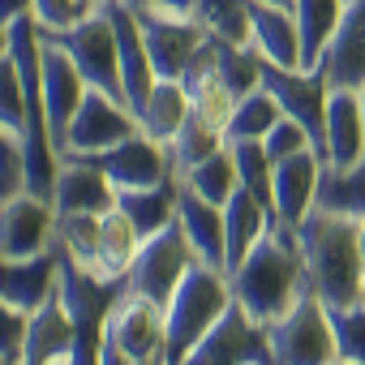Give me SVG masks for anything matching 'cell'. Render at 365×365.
<instances>
[{
  "label": "cell",
  "instance_id": "obj_27",
  "mask_svg": "<svg viewBox=\"0 0 365 365\" xmlns=\"http://www.w3.org/2000/svg\"><path fill=\"white\" fill-rule=\"evenodd\" d=\"M138 245H142V232L133 228V220L120 207L103 211L99 215V262H95V275L99 279H125Z\"/></svg>",
  "mask_w": 365,
  "mask_h": 365
},
{
  "label": "cell",
  "instance_id": "obj_12",
  "mask_svg": "<svg viewBox=\"0 0 365 365\" xmlns=\"http://www.w3.org/2000/svg\"><path fill=\"white\" fill-rule=\"evenodd\" d=\"M129 133H138V116L120 99H112L103 91H86V99L78 103V112L69 120V133H65V150L61 155H95V150L116 146Z\"/></svg>",
  "mask_w": 365,
  "mask_h": 365
},
{
  "label": "cell",
  "instance_id": "obj_21",
  "mask_svg": "<svg viewBox=\"0 0 365 365\" xmlns=\"http://www.w3.org/2000/svg\"><path fill=\"white\" fill-rule=\"evenodd\" d=\"M176 224H180V232H185V241H190V250H194V258L202 267L224 271V258H228V245H224V207L198 198L190 185H180V194H176Z\"/></svg>",
  "mask_w": 365,
  "mask_h": 365
},
{
  "label": "cell",
  "instance_id": "obj_31",
  "mask_svg": "<svg viewBox=\"0 0 365 365\" xmlns=\"http://www.w3.org/2000/svg\"><path fill=\"white\" fill-rule=\"evenodd\" d=\"M180 185H190L198 198H207V202L224 207V202L241 190V176H237V159H232V150L224 146V150H215L211 159H202L194 172L180 176Z\"/></svg>",
  "mask_w": 365,
  "mask_h": 365
},
{
  "label": "cell",
  "instance_id": "obj_28",
  "mask_svg": "<svg viewBox=\"0 0 365 365\" xmlns=\"http://www.w3.org/2000/svg\"><path fill=\"white\" fill-rule=\"evenodd\" d=\"M344 5L348 0H292V18L301 31V69H318V56L335 35Z\"/></svg>",
  "mask_w": 365,
  "mask_h": 365
},
{
  "label": "cell",
  "instance_id": "obj_6",
  "mask_svg": "<svg viewBox=\"0 0 365 365\" xmlns=\"http://www.w3.org/2000/svg\"><path fill=\"white\" fill-rule=\"evenodd\" d=\"M194 262L198 258H194L185 232H180V224L172 220L168 228L142 237V245H138V254H133V262L125 271V288L138 292V297H146V301H155V305H168L172 292H176V284L190 275Z\"/></svg>",
  "mask_w": 365,
  "mask_h": 365
},
{
  "label": "cell",
  "instance_id": "obj_39",
  "mask_svg": "<svg viewBox=\"0 0 365 365\" xmlns=\"http://www.w3.org/2000/svg\"><path fill=\"white\" fill-rule=\"evenodd\" d=\"M262 146H267V159H271V163H284V159H292V155H301V150H314V146H309V133H305L292 116H279V120L267 129Z\"/></svg>",
  "mask_w": 365,
  "mask_h": 365
},
{
  "label": "cell",
  "instance_id": "obj_49",
  "mask_svg": "<svg viewBox=\"0 0 365 365\" xmlns=\"http://www.w3.org/2000/svg\"><path fill=\"white\" fill-rule=\"evenodd\" d=\"M262 5H279V9H292V0H262Z\"/></svg>",
  "mask_w": 365,
  "mask_h": 365
},
{
  "label": "cell",
  "instance_id": "obj_44",
  "mask_svg": "<svg viewBox=\"0 0 365 365\" xmlns=\"http://www.w3.org/2000/svg\"><path fill=\"white\" fill-rule=\"evenodd\" d=\"M35 9V0H0V26H9L18 18H26Z\"/></svg>",
  "mask_w": 365,
  "mask_h": 365
},
{
  "label": "cell",
  "instance_id": "obj_3",
  "mask_svg": "<svg viewBox=\"0 0 365 365\" xmlns=\"http://www.w3.org/2000/svg\"><path fill=\"white\" fill-rule=\"evenodd\" d=\"M232 305V288H228V275L215 271V267H202L194 262L190 275L176 284L172 301L163 305V331H168V365H180L185 352L224 318V309Z\"/></svg>",
  "mask_w": 365,
  "mask_h": 365
},
{
  "label": "cell",
  "instance_id": "obj_40",
  "mask_svg": "<svg viewBox=\"0 0 365 365\" xmlns=\"http://www.w3.org/2000/svg\"><path fill=\"white\" fill-rule=\"evenodd\" d=\"M22 339H26V314L0 297V361L18 365V356H22Z\"/></svg>",
  "mask_w": 365,
  "mask_h": 365
},
{
  "label": "cell",
  "instance_id": "obj_33",
  "mask_svg": "<svg viewBox=\"0 0 365 365\" xmlns=\"http://www.w3.org/2000/svg\"><path fill=\"white\" fill-rule=\"evenodd\" d=\"M279 116H284V112H279V103L271 99V91H267V86H258V91H250L245 99H237V108H232V120H228L224 138H228V142H262V138H267V129H271Z\"/></svg>",
  "mask_w": 365,
  "mask_h": 365
},
{
  "label": "cell",
  "instance_id": "obj_38",
  "mask_svg": "<svg viewBox=\"0 0 365 365\" xmlns=\"http://www.w3.org/2000/svg\"><path fill=\"white\" fill-rule=\"evenodd\" d=\"M327 314H331V331H335V356L365 365V301L339 305V309H327Z\"/></svg>",
  "mask_w": 365,
  "mask_h": 365
},
{
  "label": "cell",
  "instance_id": "obj_18",
  "mask_svg": "<svg viewBox=\"0 0 365 365\" xmlns=\"http://www.w3.org/2000/svg\"><path fill=\"white\" fill-rule=\"evenodd\" d=\"M86 91H91V86L82 82V73L73 69V61H69L61 48H52V43L43 39V108H48V133H52L56 155L65 150L69 120H73L78 103L86 99Z\"/></svg>",
  "mask_w": 365,
  "mask_h": 365
},
{
  "label": "cell",
  "instance_id": "obj_53",
  "mask_svg": "<svg viewBox=\"0 0 365 365\" xmlns=\"http://www.w3.org/2000/svg\"><path fill=\"white\" fill-rule=\"evenodd\" d=\"M0 365H9V361H0Z\"/></svg>",
  "mask_w": 365,
  "mask_h": 365
},
{
  "label": "cell",
  "instance_id": "obj_32",
  "mask_svg": "<svg viewBox=\"0 0 365 365\" xmlns=\"http://www.w3.org/2000/svg\"><path fill=\"white\" fill-rule=\"evenodd\" d=\"M194 18L211 39L250 48V0H198Z\"/></svg>",
  "mask_w": 365,
  "mask_h": 365
},
{
  "label": "cell",
  "instance_id": "obj_43",
  "mask_svg": "<svg viewBox=\"0 0 365 365\" xmlns=\"http://www.w3.org/2000/svg\"><path fill=\"white\" fill-rule=\"evenodd\" d=\"M138 14H163V18H194L198 0H125Z\"/></svg>",
  "mask_w": 365,
  "mask_h": 365
},
{
  "label": "cell",
  "instance_id": "obj_22",
  "mask_svg": "<svg viewBox=\"0 0 365 365\" xmlns=\"http://www.w3.org/2000/svg\"><path fill=\"white\" fill-rule=\"evenodd\" d=\"M56 271H61L56 250L35 254V258H5L0 254V297L9 305H18L22 314H35L56 292Z\"/></svg>",
  "mask_w": 365,
  "mask_h": 365
},
{
  "label": "cell",
  "instance_id": "obj_41",
  "mask_svg": "<svg viewBox=\"0 0 365 365\" xmlns=\"http://www.w3.org/2000/svg\"><path fill=\"white\" fill-rule=\"evenodd\" d=\"M18 190H26L22 150H18V142H14V138L0 133V198H9V194H18Z\"/></svg>",
  "mask_w": 365,
  "mask_h": 365
},
{
  "label": "cell",
  "instance_id": "obj_24",
  "mask_svg": "<svg viewBox=\"0 0 365 365\" xmlns=\"http://www.w3.org/2000/svg\"><path fill=\"white\" fill-rule=\"evenodd\" d=\"M271 228H279V220H275V211L271 207H262L250 190H237L228 202H224V245H228V258H224V271L232 275L237 267H241V258L271 232Z\"/></svg>",
  "mask_w": 365,
  "mask_h": 365
},
{
  "label": "cell",
  "instance_id": "obj_13",
  "mask_svg": "<svg viewBox=\"0 0 365 365\" xmlns=\"http://www.w3.org/2000/svg\"><path fill=\"white\" fill-rule=\"evenodd\" d=\"M318 73L327 91H361L365 86V0H348L335 35L318 56Z\"/></svg>",
  "mask_w": 365,
  "mask_h": 365
},
{
  "label": "cell",
  "instance_id": "obj_29",
  "mask_svg": "<svg viewBox=\"0 0 365 365\" xmlns=\"http://www.w3.org/2000/svg\"><path fill=\"white\" fill-rule=\"evenodd\" d=\"M228 146V138H224V129L220 125H211V120H202L198 112H190V120L180 125V133L168 142V159H172V176L180 180L185 172H194L202 159H211L215 150H224Z\"/></svg>",
  "mask_w": 365,
  "mask_h": 365
},
{
  "label": "cell",
  "instance_id": "obj_25",
  "mask_svg": "<svg viewBox=\"0 0 365 365\" xmlns=\"http://www.w3.org/2000/svg\"><path fill=\"white\" fill-rule=\"evenodd\" d=\"M190 95H185V86H180L176 78H155V86H150V95H146V103L138 108V129L146 133V138H155V142H172L176 133H180V125L190 120Z\"/></svg>",
  "mask_w": 365,
  "mask_h": 365
},
{
  "label": "cell",
  "instance_id": "obj_5",
  "mask_svg": "<svg viewBox=\"0 0 365 365\" xmlns=\"http://www.w3.org/2000/svg\"><path fill=\"white\" fill-rule=\"evenodd\" d=\"M267 344H271L275 365H331L335 331H331L327 305L309 288H301V297L275 322H267Z\"/></svg>",
  "mask_w": 365,
  "mask_h": 365
},
{
  "label": "cell",
  "instance_id": "obj_8",
  "mask_svg": "<svg viewBox=\"0 0 365 365\" xmlns=\"http://www.w3.org/2000/svg\"><path fill=\"white\" fill-rule=\"evenodd\" d=\"M103 344H112L129 361H168L163 356V348H168L163 305L120 288V297H116V305L108 309V322H103Z\"/></svg>",
  "mask_w": 365,
  "mask_h": 365
},
{
  "label": "cell",
  "instance_id": "obj_20",
  "mask_svg": "<svg viewBox=\"0 0 365 365\" xmlns=\"http://www.w3.org/2000/svg\"><path fill=\"white\" fill-rule=\"evenodd\" d=\"M356 159H365V116H361V91H331V95H327L322 163H327V168H352Z\"/></svg>",
  "mask_w": 365,
  "mask_h": 365
},
{
  "label": "cell",
  "instance_id": "obj_51",
  "mask_svg": "<svg viewBox=\"0 0 365 365\" xmlns=\"http://www.w3.org/2000/svg\"><path fill=\"white\" fill-rule=\"evenodd\" d=\"M361 116H365V86H361Z\"/></svg>",
  "mask_w": 365,
  "mask_h": 365
},
{
  "label": "cell",
  "instance_id": "obj_50",
  "mask_svg": "<svg viewBox=\"0 0 365 365\" xmlns=\"http://www.w3.org/2000/svg\"><path fill=\"white\" fill-rule=\"evenodd\" d=\"M331 365H361V361H339V356H335V361H331Z\"/></svg>",
  "mask_w": 365,
  "mask_h": 365
},
{
  "label": "cell",
  "instance_id": "obj_42",
  "mask_svg": "<svg viewBox=\"0 0 365 365\" xmlns=\"http://www.w3.org/2000/svg\"><path fill=\"white\" fill-rule=\"evenodd\" d=\"M31 14H35L39 31H65V26H73L82 18V5L78 0H35Z\"/></svg>",
  "mask_w": 365,
  "mask_h": 365
},
{
  "label": "cell",
  "instance_id": "obj_19",
  "mask_svg": "<svg viewBox=\"0 0 365 365\" xmlns=\"http://www.w3.org/2000/svg\"><path fill=\"white\" fill-rule=\"evenodd\" d=\"M73 318L61 305V292H52L35 314H26V339L18 365H52V361H73Z\"/></svg>",
  "mask_w": 365,
  "mask_h": 365
},
{
  "label": "cell",
  "instance_id": "obj_15",
  "mask_svg": "<svg viewBox=\"0 0 365 365\" xmlns=\"http://www.w3.org/2000/svg\"><path fill=\"white\" fill-rule=\"evenodd\" d=\"M48 202L56 215H103L116 207V185L95 163H86L78 155H61Z\"/></svg>",
  "mask_w": 365,
  "mask_h": 365
},
{
  "label": "cell",
  "instance_id": "obj_26",
  "mask_svg": "<svg viewBox=\"0 0 365 365\" xmlns=\"http://www.w3.org/2000/svg\"><path fill=\"white\" fill-rule=\"evenodd\" d=\"M176 194H180V180L163 176V180L142 185V190H116V207L133 220V228L142 237H150V232H159L176 220Z\"/></svg>",
  "mask_w": 365,
  "mask_h": 365
},
{
  "label": "cell",
  "instance_id": "obj_35",
  "mask_svg": "<svg viewBox=\"0 0 365 365\" xmlns=\"http://www.w3.org/2000/svg\"><path fill=\"white\" fill-rule=\"evenodd\" d=\"M0 133L14 138L18 150H22V138H26V82H22V69H18L14 52L0 56Z\"/></svg>",
  "mask_w": 365,
  "mask_h": 365
},
{
  "label": "cell",
  "instance_id": "obj_36",
  "mask_svg": "<svg viewBox=\"0 0 365 365\" xmlns=\"http://www.w3.org/2000/svg\"><path fill=\"white\" fill-rule=\"evenodd\" d=\"M232 159H237V176H241V190H250L262 207L275 211V194H271V176H275V163L267 159V146L262 142H228Z\"/></svg>",
  "mask_w": 365,
  "mask_h": 365
},
{
  "label": "cell",
  "instance_id": "obj_34",
  "mask_svg": "<svg viewBox=\"0 0 365 365\" xmlns=\"http://www.w3.org/2000/svg\"><path fill=\"white\" fill-rule=\"evenodd\" d=\"M69 262L95 275L99 262V215H56V241H52Z\"/></svg>",
  "mask_w": 365,
  "mask_h": 365
},
{
  "label": "cell",
  "instance_id": "obj_52",
  "mask_svg": "<svg viewBox=\"0 0 365 365\" xmlns=\"http://www.w3.org/2000/svg\"><path fill=\"white\" fill-rule=\"evenodd\" d=\"M52 365H78V361H52Z\"/></svg>",
  "mask_w": 365,
  "mask_h": 365
},
{
  "label": "cell",
  "instance_id": "obj_7",
  "mask_svg": "<svg viewBox=\"0 0 365 365\" xmlns=\"http://www.w3.org/2000/svg\"><path fill=\"white\" fill-rule=\"evenodd\" d=\"M180 365H275L267 327L254 322L237 301L224 309V318L185 352Z\"/></svg>",
  "mask_w": 365,
  "mask_h": 365
},
{
  "label": "cell",
  "instance_id": "obj_17",
  "mask_svg": "<svg viewBox=\"0 0 365 365\" xmlns=\"http://www.w3.org/2000/svg\"><path fill=\"white\" fill-rule=\"evenodd\" d=\"M112 26H116V43H120V86H125V108L138 116V108L146 103L150 86H155V65L146 56V43H142V26H138V14L125 5V0H108L99 5Z\"/></svg>",
  "mask_w": 365,
  "mask_h": 365
},
{
  "label": "cell",
  "instance_id": "obj_23",
  "mask_svg": "<svg viewBox=\"0 0 365 365\" xmlns=\"http://www.w3.org/2000/svg\"><path fill=\"white\" fill-rule=\"evenodd\" d=\"M250 48L271 65L301 69V31H297L292 9L250 0Z\"/></svg>",
  "mask_w": 365,
  "mask_h": 365
},
{
  "label": "cell",
  "instance_id": "obj_48",
  "mask_svg": "<svg viewBox=\"0 0 365 365\" xmlns=\"http://www.w3.org/2000/svg\"><path fill=\"white\" fill-rule=\"evenodd\" d=\"M361 267H365V215H361Z\"/></svg>",
  "mask_w": 365,
  "mask_h": 365
},
{
  "label": "cell",
  "instance_id": "obj_37",
  "mask_svg": "<svg viewBox=\"0 0 365 365\" xmlns=\"http://www.w3.org/2000/svg\"><path fill=\"white\" fill-rule=\"evenodd\" d=\"M215 65H220L224 86H228L237 99H245L250 91L262 86V56H258L254 48H237V43H220V39H215Z\"/></svg>",
  "mask_w": 365,
  "mask_h": 365
},
{
  "label": "cell",
  "instance_id": "obj_1",
  "mask_svg": "<svg viewBox=\"0 0 365 365\" xmlns=\"http://www.w3.org/2000/svg\"><path fill=\"white\" fill-rule=\"evenodd\" d=\"M292 237H297V254H301V279L327 309L365 301L361 220L314 207L292 228Z\"/></svg>",
  "mask_w": 365,
  "mask_h": 365
},
{
  "label": "cell",
  "instance_id": "obj_46",
  "mask_svg": "<svg viewBox=\"0 0 365 365\" xmlns=\"http://www.w3.org/2000/svg\"><path fill=\"white\" fill-rule=\"evenodd\" d=\"M9 52V26H0V56Z\"/></svg>",
  "mask_w": 365,
  "mask_h": 365
},
{
  "label": "cell",
  "instance_id": "obj_45",
  "mask_svg": "<svg viewBox=\"0 0 365 365\" xmlns=\"http://www.w3.org/2000/svg\"><path fill=\"white\" fill-rule=\"evenodd\" d=\"M99 365H168V361H129V356H120L112 344H103V352H99Z\"/></svg>",
  "mask_w": 365,
  "mask_h": 365
},
{
  "label": "cell",
  "instance_id": "obj_47",
  "mask_svg": "<svg viewBox=\"0 0 365 365\" xmlns=\"http://www.w3.org/2000/svg\"><path fill=\"white\" fill-rule=\"evenodd\" d=\"M82 5V14H91V9H99V5H108V0H78Z\"/></svg>",
  "mask_w": 365,
  "mask_h": 365
},
{
  "label": "cell",
  "instance_id": "obj_2",
  "mask_svg": "<svg viewBox=\"0 0 365 365\" xmlns=\"http://www.w3.org/2000/svg\"><path fill=\"white\" fill-rule=\"evenodd\" d=\"M232 301L254 318V322H275L305 288L301 279V254H297V237L284 228H271L245 258L241 267L228 275Z\"/></svg>",
  "mask_w": 365,
  "mask_h": 365
},
{
  "label": "cell",
  "instance_id": "obj_30",
  "mask_svg": "<svg viewBox=\"0 0 365 365\" xmlns=\"http://www.w3.org/2000/svg\"><path fill=\"white\" fill-rule=\"evenodd\" d=\"M314 207H327V211L361 220L365 215V159H356L352 168H322Z\"/></svg>",
  "mask_w": 365,
  "mask_h": 365
},
{
  "label": "cell",
  "instance_id": "obj_16",
  "mask_svg": "<svg viewBox=\"0 0 365 365\" xmlns=\"http://www.w3.org/2000/svg\"><path fill=\"white\" fill-rule=\"evenodd\" d=\"M322 155L318 150H301L284 163H275L271 176V194H275V220L284 232H292L318 202V180H322Z\"/></svg>",
  "mask_w": 365,
  "mask_h": 365
},
{
  "label": "cell",
  "instance_id": "obj_4",
  "mask_svg": "<svg viewBox=\"0 0 365 365\" xmlns=\"http://www.w3.org/2000/svg\"><path fill=\"white\" fill-rule=\"evenodd\" d=\"M39 35L73 61V69L82 73V82L91 91H103V95H112V99L125 103V86H120V43H116L112 18L103 9L82 14L65 31H39Z\"/></svg>",
  "mask_w": 365,
  "mask_h": 365
},
{
  "label": "cell",
  "instance_id": "obj_14",
  "mask_svg": "<svg viewBox=\"0 0 365 365\" xmlns=\"http://www.w3.org/2000/svg\"><path fill=\"white\" fill-rule=\"evenodd\" d=\"M138 14V9H133ZM138 26H142V43H146V56L155 65V78H176L185 73V65L194 61V52L211 39L198 18H163V14H138Z\"/></svg>",
  "mask_w": 365,
  "mask_h": 365
},
{
  "label": "cell",
  "instance_id": "obj_10",
  "mask_svg": "<svg viewBox=\"0 0 365 365\" xmlns=\"http://www.w3.org/2000/svg\"><path fill=\"white\" fill-rule=\"evenodd\" d=\"M56 241V211L48 198L18 190L0 198V254L5 258H35L48 254Z\"/></svg>",
  "mask_w": 365,
  "mask_h": 365
},
{
  "label": "cell",
  "instance_id": "obj_11",
  "mask_svg": "<svg viewBox=\"0 0 365 365\" xmlns=\"http://www.w3.org/2000/svg\"><path fill=\"white\" fill-rule=\"evenodd\" d=\"M86 163H95L116 190H142V185H155V180L172 176V159H168V146L146 138L142 129L120 138L116 146L108 150H95V155H78Z\"/></svg>",
  "mask_w": 365,
  "mask_h": 365
},
{
  "label": "cell",
  "instance_id": "obj_9",
  "mask_svg": "<svg viewBox=\"0 0 365 365\" xmlns=\"http://www.w3.org/2000/svg\"><path fill=\"white\" fill-rule=\"evenodd\" d=\"M262 86L271 91V99L279 103L284 116H292L305 133H309V146L322 155V133H327V82L318 69H284V65H271L262 61Z\"/></svg>",
  "mask_w": 365,
  "mask_h": 365
}]
</instances>
